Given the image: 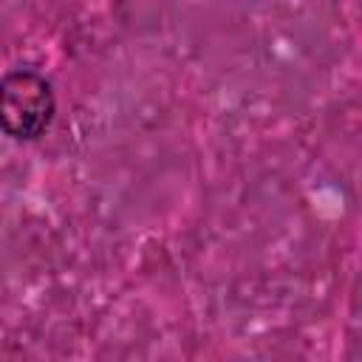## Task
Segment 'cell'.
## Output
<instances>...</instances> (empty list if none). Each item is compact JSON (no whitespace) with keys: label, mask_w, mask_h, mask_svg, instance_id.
Returning <instances> with one entry per match:
<instances>
[{"label":"cell","mask_w":362,"mask_h":362,"mask_svg":"<svg viewBox=\"0 0 362 362\" xmlns=\"http://www.w3.org/2000/svg\"><path fill=\"white\" fill-rule=\"evenodd\" d=\"M54 116L51 82L31 71L17 68L0 76V130L17 141H31L45 133Z\"/></svg>","instance_id":"1"}]
</instances>
